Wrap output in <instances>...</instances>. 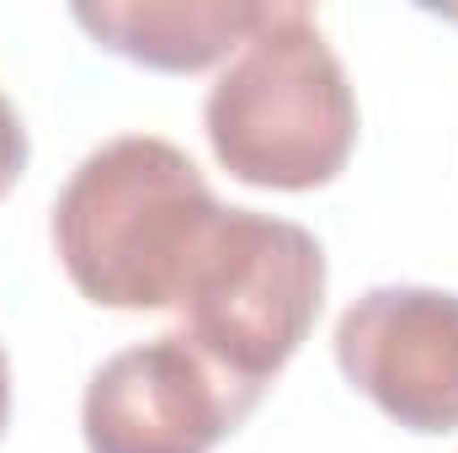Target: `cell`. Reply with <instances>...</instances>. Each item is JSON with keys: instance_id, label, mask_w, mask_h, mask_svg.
<instances>
[{"instance_id": "1", "label": "cell", "mask_w": 458, "mask_h": 453, "mask_svg": "<svg viewBox=\"0 0 458 453\" xmlns=\"http://www.w3.org/2000/svg\"><path fill=\"white\" fill-rule=\"evenodd\" d=\"M225 203L187 150L123 133L91 150L54 198V251L75 294L97 310H176L187 272Z\"/></svg>"}, {"instance_id": "2", "label": "cell", "mask_w": 458, "mask_h": 453, "mask_svg": "<svg viewBox=\"0 0 458 453\" xmlns=\"http://www.w3.org/2000/svg\"><path fill=\"white\" fill-rule=\"evenodd\" d=\"M214 160L261 192L331 187L357 150V97L315 11L267 5L203 102Z\"/></svg>"}, {"instance_id": "3", "label": "cell", "mask_w": 458, "mask_h": 453, "mask_svg": "<svg viewBox=\"0 0 458 453\" xmlns=\"http://www.w3.org/2000/svg\"><path fill=\"white\" fill-rule=\"evenodd\" d=\"M326 304V251L293 219L225 209L176 299L182 337L267 389L310 341Z\"/></svg>"}, {"instance_id": "4", "label": "cell", "mask_w": 458, "mask_h": 453, "mask_svg": "<svg viewBox=\"0 0 458 453\" xmlns=\"http://www.w3.org/2000/svg\"><path fill=\"white\" fill-rule=\"evenodd\" d=\"M261 389L214 363L198 341L165 331L113 352L81 400L86 453H214Z\"/></svg>"}, {"instance_id": "5", "label": "cell", "mask_w": 458, "mask_h": 453, "mask_svg": "<svg viewBox=\"0 0 458 453\" xmlns=\"http://www.w3.org/2000/svg\"><path fill=\"white\" fill-rule=\"evenodd\" d=\"M336 368L405 432H458V294L427 283L368 288L336 321Z\"/></svg>"}, {"instance_id": "6", "label": "cell", "mask_w": 458, "mask_h": 453, "mask_svg": "<svg viewBox=\"0 0 458 453\" xmlns=\"http://www.w3.org/2000/svg\"><path fill=\"white\" fill-rule=\"evenodd\" d=\"M267 5L245 0H102L75 5V21L97 48L155 70V75H198L240 54V43L261 27Z\"/></svg>"}, {"instance_id": "7", "label": "cell", "mask_w": 458, "mask_h": 453, "mask_svg": "<svg viewBox=\"0 0 458 453\" xmlns=\"http://www.w3.org/2000/svg\"><path fill=\"white\" fill-rule=\"evenodd\" d=\"M27 171V128H21V113L11 107V97L0 91V198L21 182Z\"/></svg>"}, {"instance_id": "8", "label": "cell", "mask_w": 458, "mask_h": 453, "mask_svg": "<svg viewBox=\"0 0 458 453\" xmlns=\"http://www.w3.org/2000/svg\"><path fill=\"white\" fill-rule=\"evenodd\" d=\"M5 422H11V357L0 346V438H5Z\"/></svg>"}, {"instance_id": "9", "label": "cell", "mask_w": 458, "mask_h": 453, "mask_svg": "<svg viewBox=\"0 0 458 453\" xmlns=\"http://www.w3.org/2000/svg\"><path fill=\"white\" fill-rule=\"evenodd\" d=\"M427 11H432V16H443V21H454V27H458V5H427Z\"/></svg>"}]
</instances>
